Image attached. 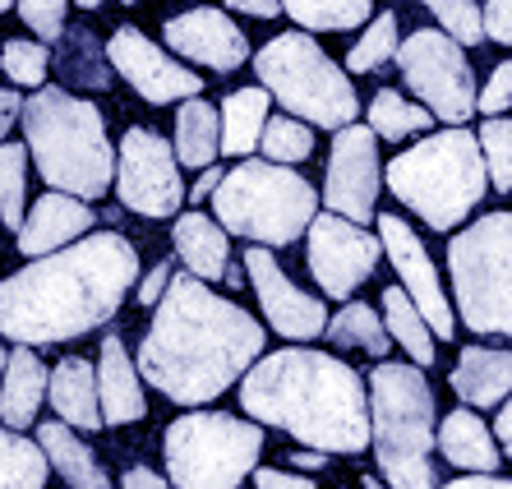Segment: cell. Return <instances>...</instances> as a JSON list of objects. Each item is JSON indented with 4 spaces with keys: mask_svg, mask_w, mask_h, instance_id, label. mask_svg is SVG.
<instances>
[{
    "mask_svg": "<svg viewBox=\"0 0 512 489\" xmlns=\"http://www.w3.org/2000/svg\"><path fill=\"white\" fill-rule=\"evenodd\" d=\"M383 323H388V333L397 337L406 356L416 360V365H434V328L429 319L420 314V305L406 296V287H388L383 291Z\"/></svg>",
    "mask_w": 512,
    "mask_h": 489,
    "instance_id": "cell-29",
    "label": "cell"
},
{
    "mask_svg": "<svg viewBox=\"0 0 512 489\" xmlns=\"http://www.w3.org/2000/svg\"><path fill=\"white\" fill-rule=\"evenodd\" d=\"M263 356V328L250 314L213 296L203 277L176 273L157 300L153 328L139 346V370L176 406L213 402Z\"/></svg>",
    "mask_w": 512,
    "mask_h": 489,
    "instance_id": "cell-2",
    "label": "cell"
},
{
    "mask_svg": "<svg viewBox=\"0 0 512 489\" xmlns=\"http://www.w3.org/2000/svg\"><path fill=\"white\" fill-rule=\"evenodd\" d=\"M397 65H402L406 88L425 102L429 111L448 125H462L476 111V84H471V65H466V51L448 28H416L397 47Z\"/></svg>",
    "mask_w": 512,
    "mask_h": 489,
    "instance_id": "cell-11",
    "label": "cell"
},
{
    "mask_svg": "<svg viewBox=\"0 0 512 489\" xmlns=\"http://www.w3.org/2000/svg\"><path fill=\"white\" fill-rule=\"evenodd\" d=\"M323 457H328L323 448H310V453H296V457H291V466H300V471H310V466H323Z\"/></svg>",
    "mask_w": 512,
    "mask_h": 489,
    "instance_id": "cell-52",
    "label": "cell"
},
{
    "mask_svg": "<svg viewBox=\"0 0 512 489\" xmlns=\"http://www.w3.org/2000/svg\"><path fill=\"white\" fill-rule=\"evenodd\" d=\"M259 148H263V157H268V162H286V167H296V162H305V157L314 153L310 120H300V116H268Z\"/></svg>",
    "mask_w": 512,
    "mask_h": 489,
    "instance_id": "cell-34",
    "label": "cell"
},
{
    "mask_svg": "<svg viewBox=\"0 0 512 489\" xmlns=\"http://www.w3.org/2000/svg\"><path fill=\"white\" fill-rule=\"evenodd\" d=\"M512 107V60H503V65H494V74H489L485 93L476 97V111H485V116H499V111Z\"/></svg>",
    "mask_w": 512,
    "mask_h": 489,
    "instance_id": "cell-42",
    "label": "cell"
},
{
    "mask_svg": "<svg viewBox=\"0 0 512 489\" xmlns=\"http://www.w3.org/2000/svg\"><path fill=\"white\" fill-rule=\"evenodd\" d=\"M397 56V14H374V24L360 33V42L351 51H346V70L356 74H370L379 70V65H388V60Z\"/></svg>",
    "mask_w": 512,
    "mask_h": 489,
    "instance_id": "cell-37",
    "label": "cell"
},
{
    "mask_svg": "<svg viewBox=\"0 0 512 489\" xmlns=\"http://www.w3.org/2000/svg\"><path fill=\"white\" fill-rule=\"evenodd\" d=\"M268 102L273 93L268 88H236V93L222 102V153L231 157H250L263 139V125H268Z\"/></svg>",
    "mask_w": 512,
    "mask_h": 489,
    "instance_id": "cell-28",
    "label": "cell"
},
{
    "mask_svg": "<svg viewBox=\"0 0 512 489\" xmlns=\"http://www.w3.org/2000/svg\"><path fill=\"white\" fill-rule=\"evenodd\" d=\"M171 245L185 259L194 277L203 282H222L231 273V245H227V227H217L213 217L203 213H180L176 231H171Z\"/></svg>",
    "mask_w": 512,
    "mask_h": 489,
    "instance_id": "cell-23",
    "label": "cell"
},
{
    "mask_svg": "<svg viewBox=\"0 0 512 489\" xmlns=\"http://www.w3.org/2000/svg\"><path fill=\"white\" fill-rule=\"evenodd\" d=\"M222 176H227V171L203 167V176H199V185H194V190H190V199H208V194H213L217 185H222Z\"/></svg>",
    "mask_w": 512,
    "mask_h": 489,
    "instance_id": "cell-50",
    "label": "cell"
},
{
    "mask_svg": "<svg viewBox=\"0 0 512 489\" xmlns=\"http://www.w3.org/2000/svg\"><path fill=\"white\" fill-rule=\"evenodd\" d=\"M254 74L259 84L282 102L291 116L323 125V130H342L360 111L356 88L342 74L337 60L314 42L310 33H282L254 56Z\"/></svg>",
    "mask_w": 512,
    "mask_h": 489,
    "instance_id": "cell-8",
    "label": "cell"
},
{
    "mask_svg": "<svg viewBox=\"0 0 512 489\" xmlns=\"http://www.w3.org/2000/svg\"><path fill=\"white\" fill-rule=\"evenodd\" d=\"M457 314L471 333L512 337V213H485L448 245Z\"/></svg>",
    "mask_w": 512,
    "mask_h": 489,
    "instance_id": "cell-9",
    "label": "cell"
},
{
    "mask_svg": "<svg viewBox=\"0 0 512 489\" xmlns=\"http://www.w3.org/2000/svg\"><path fill=\"white\" fill-rule=\"evenodd\" d=\"M383 180L397 194V203H406L420 222H429L434 231H453L485 199L489 167L485 153H480V139H471L453 125V130L420 139L416 148L397 153L383 171Z\"/></svg>",
    "mask_w": 512,
    "mask_h": 489,
    "instance_id": "cell-5",
    "label": "cell"
},
{
    "mask_svg": "<svg viewBox=\"0 0 512 489\" xmlns=\"http://www.w3.org/2000/svg\"><path fill=\"white\" fill-rule=\"evenodd\" d=\"M97 397H102V420L107 425H130L143 420L148 402L139 388V370H134L130 351L116 333L102 337V356H97Z\"/></svg>",
    "mask_w": 512,
    "mask_h": 489,
    "instance_id": "cell-20",
    "label": "cell"
},
{
    "mask_svg": "<svg viewBox=\"0 0 512 489\" xmlns=\"http://www.w3.org/2000/svg\"><path fill=\"white\" fill-rule=\"evenodd\" d=\"M28 194V144H0V222L10 231L24 227Z\"/></svg>",
    "mask_w": 512,
    "mask_h": 489,
    "instance_id": "cell-35",
    "label": "cell"
},
{
    "mask_svg": "<svg viewBox=\"0 0 512 489\" xmlns=\"http://www.w3.org/2000/svg\"><path fill=\"white\" fill-rule=\"evenodd\" d=\"M111 65V60H107ZM102 65V47L97 37L84 33V28H65V42H60V70L70 74L74 84H88V88H107L111 74Z\"/></svg>",
    "mask_w": 512,
    "mask_h": 489,
    "instance_id": "cell-36",
    "label": "cell"
},
{
    "mask_svg": "<svg viewBox=\"0 0 512 489\" xmlns=\"http://www.w3.org/2000/svg\"><path fill=\"white\" fill-rule=\"evenodd\" d=\"M74 5H84V10H97V5H102V0H74Z\"/></svg>",
    "mask_w": 512,
    "mask_h": 489,
    "instance_id": "cell-54",
    "label": "cell"
},
{
    "mask_svg": "<svg viewBox=\"0 0 512 489\" xmlns=\"http://www.w3.org/2000/svg\"><path fill=\"white\" fill-rule=\"evenodd\" d=\"M125 489H171V480H162L157 471H148V466H130V471H125Z\"/></svg>",
    "mask_w": 512,
    "mask_h": 489,
    "instance_id": "cell-48",
    "label": "cell"
},
{
    "mask_svg": "<svg viewBox=\"0 0 512 489\" xmlns=\"http://www.w3.org/2000/svg\"><path fill=\"white\" fill-rule=\"evenodd\" d=\"M107 60H111V70H116L143 102H157V107H162V102L199 97V88H203L199 74L176 65L153 37H143L139 28H130V24L116 28V33L107 37Z\"/></svg>",
    "mask_w": 512,
    "mask_h": 489,
    "instance_id": "cell-15",
    "label": "cell"
},
{
    "mask_svg": "<svg viewBox=\"0 0 512 489\" xmlns=\"http://www.w3.org/2000/svg\"><path fill=\"white\" fill-rule=\"evenodd\" d=\"M254 485L259 489H314V480L291 476V471H273V466H254Z\"/></svg>",
    "mask_w": 512,
    "mask_h": 489,
    "instance_id": "cell-44",
    "label": "cell"
},
{
    "mask_svg": "<svg viewBox=\"0 0 512 489\" xmlns=\"http://www.w3.org/2000/svg\"><path fill=\"white\" fill-rule=\"evenodd\" d=\"M236 14H254V19H277L282 14V0H227Z\"/></svg>",
    "mask_w": 512,
    "mask_h": 489,
    "instance_id": "cell-47",
    "label": "cell"
},
{
    "mask_svg": "<svg viewBox=\"0 0 512 489\" xmlns=\"http://www.w3.org/2000/svg\"><path fill=\"white\" fill-rule=\"evenodd\" d=\"M425 10H434V19H439L448 33L462 42V47H476V42H485V19H480L476 0H420Z\"/></svg>",
    "mask_w": 512,
    "mask_h": 489,
    "instance_id": "cell-40",
    "label": "cell"
},
{
    "mask_svg": "<svg viewBox=\"0 0 512 489\" xmlns=\"http://www.w3.org/2000/svg\"><path fill=\"white\" fill-rule=\"evenodd\" d=\"M51 476V457L42 443L0 425V489H42Z\"/></svg>",
    "mask_w": 512,
    "mask_h": 489,
    "instance_id": "cell-30",
    "label": "cell"
},
{
    "mask_svg": "<svg viewBox=\"0 0 512 489\" xmlns=\"http://www.w3.org/2000/svg\"><path fill=\"white\" fill-rule=\"evenodd\" d=\"M245 273H250L254 291H259L263 319L273 323V333L291 337V342H310L328 328V314H323V300L305 296V291L291 282V277L277 268V259L268 254V245H254L245 250Z\"/></svg>",
    "mask_w": 512,
    "mask_h": 489,
    "instance_id": "cell-17",
    "label": "cell"
},
{
    "mask_svg": "<svg viewBox=\"0 0 512 489\" xmlns=\"http://www.w3.org/2000/svg\"><path fill=\"white\" fill-rule=\"evenodd\" d=\"M383 259V240L351 222L342 213H319L310 222V273L323 287V296L346 300L365 277L379 268Z\"/></svg>",
    "mask_w": 512,
    "mask_h": 489,
    "instance_id": "cell-13",
    "label": "cell"
},
{
    "mask_svg": "<svg viewBox=\"0 0 512 489\" xmlns=\"http://www.w3.org/2000/svg\"><path fill=\"white\" fill-rule=\"evenodd\" d=\"M5 360H10V356H5V346H0V374H5Z\"/></svg>",
    "mask_w": 512,
    "mask_h": 489,
    "instance_id": "cell-55",
    "label": "cell"
},
{
    "mask_svg": "<svg viewBox=\"0 0 512 489\" xmlns=\"http://www.w3.org/2000/svg\"><path fill=\"white\" fill-rule=\"evenodd\" d=\"M476 139H480V153H485V167H489V185L508 194L512 190V120L489 116Z\"/></svg>",
    "mask_w": 512,
    "mask_h": 489,
    "instance_id": "cell-39",
    "label": "cell"
},
{
    "mask_svg": "<svg viewBox=\"0 0 512 489\" xmlns=\"http://www.w3.org/2000/svg\"><path fill=\"white\" fill-rule=\"evenodd\" d=\"M19 14H24V24L33 28L42 42H60L65 37V10H70V0H14Z\"/></svg>",
    "mask_w": 512,
    "mask_h": 489,
    "instance_id": "cell-41",
    "label": "cell"
},
{
    "mask_svg": "<svg viewBox=\"0 0 512 489\" xmlns=\"http://www.w3.org/2000/svg\"><path fill=\"white\" fill-rule=\"evenodd\" d=\"M47 388H51V374L33 356V346L10 351L5 374H0V420L10 430H28L37 420V411H42V402H47Z\"/></svg>",
    "mask_w": 512,
    "mask_h": 489,
    "instance_id": "cell-21",
    "label": "cell"
},
{
    "mask_svg": "<svg viewBox=\"0 0 512 489\" xmlns=\"http://www.w3.org/2000/svg\"><path fill=\"white\" fill-rule=\"evenodd\" d=\"M240 406L250 420L286 430L296 443L323 453H360L374 443L370 383L337 356L286 346L259 356L240 383Z\"/></svg>",
    "mask_w": 512,
    "mask_h": 489,
    "instance_id": "cell-3",
    "label": "cell"
},
{
    "mask_svg": "<svg viewBox=\"0 0 512 489\" xmlns=\"http://www.w3.org/2000/svg\"><path fill=\"white\" fill-rule=\"evenodd\" d=\"M439 453L457 466V471H499V448H494V434L485 430V420L471 416V406L443 416L439 425Z\"/></svg>",
    "mask_w": 512,
    "mask_h": 489,
    "instance_id": "cell-25",
    "label": "cell"
},
{
    "mask_svg": "<svg viewBox=\"0 0 512 489\" xmlns=\"http://www.w3.org/2000/svg\"><path fill=\"white\" fill-rule=\"evenodd\" d=\"M453 393L466 406H499L512 393V351L466 346L453 370Z\"/></svg>",
    "mask_w": 512,
    "mask_h": 489,
    "instance_id": "cell-24",
    "label": "cell"
},
{
    "mask_svg": "<svg viewBox=\"0 0 512 489\" xmlns=\"http://www.w3.org/2000/svg\"><path fill=\"white\" fill-rule=\"evenodd\" d=\"M19 120H24V97L14 93V88H0V144H5V134H10Z\"/></svg>",
    "mask_w": 512,
    "mask_h": 489,
    "instance_id": "cell-46",
    "label": "cell"
},
{
    "mask_svg": "<svg viewBox=\"0 0 512 489\" xmlns=\"http://www.w3.org/2000/svg\"><path fill=\"white\" fill-rule=\"evenodd\" d=\"M167 287H171V263H157L153 273L139 282V305H157V300L167 296Z\"/></svg>",
    "mask_w": 512,
    "mask_h": 489,
    "instance_id": "cell-45",
    "label": "cell"
},
{
    "mask_svg": "<svg viewBox=\"0 0 512 489\" xmlns=\"http://www.w3.org/2000/svg\"><path fill=\"white\" fill-rule=\"evenodd\" d=\"M323 337L333 346H351V351H365V356H388V346H393V333H388V323L370 310V305H342V310L328 319Z\"/></svg>",
    "mask_w": 512,
    "mask_h": 489,
    "instance_id": "cell-31",
    "label": "cell"
},
{
    "mask_svg": "<svg viewBox=\"0 0 512 489\" xmlns=\"http://www.w3.org/2000/svg\"><path fill=\"white\" fill-rule=\"evenodd\" d=\"M434 125V111L429 107H416V102H406L397 88H383V93H374L370 102V130L379 134V139H406V134H420Z\"/></svg>",
    "mask_w": 512,
    "mask_h": 489,
    "instance_id": "cell-33",
    "label": "cell"
},
{
    "mask_svg": "<svg viewBox=\"0 0 512 489\" xmlns=\"http://www.w3.org/2000/svg\"><path fill=\"white\" fill-rule=\"evenodd\" d=\"M47 402L56 406V416L65 425H79V430H102V397H97V365L88 360H60L51 370V388Z\"/></svg>",
    "mask_w": 512,
    "mask_h": 489,
    "instance_id": "cell-22",
    "label": "cell"
},
{
    "mask_svg": "<svg viewBox=\"0 0 512 489\" xmlns=\"http://www.w3.org/2000/svg\"><path fill=\"white\" fill-rule=\"evenodd\" d=\"M0 70L10 74V84H19V88H42V79L51 70V51L42 42L14 37V42L0 47Z\"/></svg>",
    "mask_w": 512,
    "mask_h": 489,
    "instance_id": "cell-38",
    "label": "cell"
},
{
    "mask_svg": "<svg viewBox=\"0 0 512 489\" xmlns=\"http://www.w3.org/2000/svg\"><path fill=\"white\" fill-rule=\"evenodd\" d=\"M162 33H167V47L176 56L194 60V65H208L217 74H231L250 60V42L231 24L227 10H208V5L203 10H185L176 19H167Z\"/></svg>",
    "mask_w": 512,
    "mask_h": 489,
    "instance_id": "cell-18",
    "label": "cell"
},
{
    "mask_svg": "<svg viewBox=\"0 0 512 489\" xmlns=\"http://www.w3.org/2000/svg\"><path fill=\"white\" fill-rule=\"evenodd\" d=\"M222 153V111L203 97H185L176 111V157L180 167H208Z\"/></svg>",
    "mask_w": 512,
    "mask_h": 489,
    "instance_id": "cell-27",
    "label": "cell"
},
{
    "mask_svg": "<svg viewBox=\"0 0 512 489\" xmlns=\"http://www.w3.org/2000/svg\"><path fill=\"white\" fill-rule=\"evenodd\" d=\"M213 213L231 236H245L254 245H291L319 217V194L286 162L245 157L213 190Z\"/></svg>",
    "mask_w": 512,
    "mask_h": 489,
    "instance_id": "cell-7",
    "label": "cell"
},
{
    "mask_svg": "<svg viewBox=\"0 0 512 489\" xmlns=\"http://www.w3.org/2000/svg\"><path fill=\"white\" fill-rule=\"evenodd\" d=\"M494 434H499V443L508 448V457H512V397L499 406V425H494Z\"/></svg>",
    "mask_w": 512,
    "mask_h": 489,
    "instance_id": "cell-51",
    "label": "cell"
},
{
    "mask_svg": "<svg viewBox=\"0 0 512 489\" xmlns=\"http://www.w3.org/2000/svg\"><path fill=\"white\" fill-rule=\"evenodd\" d=\"M480 19H485V37L512 47V0H489L485 10H480Z\"/></svg>",
    "mask_w": 512,
    "mask_h": 489,
    "instance_id": "cell-43",
    "label": "cell"
},
{
    "mask_svg": "<svg viewBox=\"0 0 512 489\" xmlns=\"http://www.w3.org/2000/svg\"><path fill=\"white\" fill-rule=\"evenodd\" d=\"M374 457L393 489H434V393L420 365L383 360L370 370Z\"/></svg>",
    "mask_w": 512,
    "mask_h": 489,
    "instance_id": "cell-6",
    "label": "cell"
},
{
    "mask_svg": "<svg viewBox=\"0 0 512 489\" xmlns=\"http://www.w3.org/2000/svg\"><path fill=\"white\" fill-rule=\"evenodd\" d=\"M125 5H134V0H125Z\"/></svg>",
    "mask_w": 512,
    "mask_h": 489,
    "instance_id": "cell-57",
    "label": "cell"
},
{
    "mask_svg": "<svg viewBox=\"0 0 512 489\" xmlns=\"http://www.w3.org/2000/svg\"><path fill=\"white\" fill-rule=\"evenodd\" d=\"M37 443L47 448L51 471H60L70 489H111L107 471H102L97 457L84 448V439L70 434L65 420H47V425H37Z\"/></svg>",
    "mask_w": 512,
    "mask_h": 489,
    "instance_id": "cell-26",
    "label": "cell"
},
{
    "mask_svg": "<svg viewBox=\"0 0 512 489\" xmlns=\"http://www.w3.org/2000/svg\"><path fill=\"white\" fill-rule=\"evenodd\" d=\"M116 194L130 213L143 217H176L185 203V180H180L176 148L157 130H125L116 157Z\"/></svg>",
    "mask_w": 512,
    "mask_h": 489,
    "instance_id": "cell-12",
    "label": "cell"
},
{
    "mask_svg": "<svg viewBox=\"0 0 512 489\" xmlns=\"http://www.w3.org/2000/svg\"><path fill=\"white\" fill-rule=\"evenodd\" d=\"M365 489H393V485H379L374 476H365Z\"/></svg>",
    "mask_w": 512,
    "mask_h": 489,
    "instance_id": "cell-53",
    "label": "cell"
},
{
    "mask_svg": "<svg viewBox=\"0 0 512 489\" xmlns=\"http://www.w3.org/2000/svg\"><path fill=\"white\" fill-rule=\"evenodd\" d=\"M282 10L300 28H323V33H346L370 19L374 0H282Z\"/></svg>",
    "mask_w": 512,
    "mask_h": 489,
    "instance_id": "cell-32",
    "label": "cell"
},
{
    "mask_svg": "<svg viewBox=\"0 0 512 489\" xmlns=\"http://www.w3.org/2000/svg\"><path fill=\"white\" fill-rule=\"evenodd\" d=\"M24 139L37 171L51 190L102 199L116 180V153L107 139V120L93 102L65 88H37L24 102Z\"/></svg>",
    "mask_w": 512,
    "mask_h": 489,
    "instance_id": "cell-4",
    "label": "cell"
},
{
    "mask_svg": "<svg viewBox=\"0 0 512 489\" xmlns=\"http://www.w3.org/2000/svg\"><path fill=\"white\" fill-rule=\"evenodd\" d=\"M379 240H383V254L393 259L397 277H402L406 296L420 305V314L429 319L434 337H439V342H448V337L457 333V319H453V305H448V296H443V287H439L434 259H429L425 245H420V236L406 227L397 213H383L379 217Z\"/></svg>",
    "mask_w": 512,
    "mask_h": 489,
    "instance_id": "cell-16",
    "label": "cell"
},
{
    "mask_svg": "<svg viewBox=\"0 0 512 489\" xmlns=\"http://www.w3.org/2000/svg\"><path fill=\"white\" fill-rule=\"evenodd\" d=\"M134 277L139 250L120 231H97L65 250L37 254L0 282V337L19 346L74 342L116 319Z\"/></svg>",
    "mask_w": 512,
    "mask_h": 489,
    "instance_id": "cell-1",
    "label": "cell"
},
{
    "mask_svg": "<svg viewBox=\"0 0 512 489\" xmlns=\"http://www.w3.org/2000/svg\"><path fill=\"white\" fill-rule=\"evenodd\" d=\"M443 489H512V480H499L494 471H476V476H466V480H453V485H443Z\"/></svg>",
    "mask_w": 512,
    "mask_h": 489,
    "instance_id": "cell-49",
    "label": "cell"
},
{
    "mask_svg": "<svg viewBox=\"0 0 512 489\" xmlns=\"http://www.w3.org/2000/svg\"><path fill=\"white\" fill-rule=\"evenodd\" d=\"M10 5H14V0H0V14H5V10H10Z\"/></svg>",
    "mask_w": 512,
    "mask_h": 489,
    "instance_id": "cell-56",
    "label": "cell"
},
{
    "mask_svg": "<svg viewBox=\"0 0 512 489\" xmlns=\"http://www.w3.org/2000/svg\"><path fill=\"white\" fill-rule=\"evenodd\" d=\"M162 453L176 489H240L259 466L263 430L259 420H236L227 411H194L167 425Z\"/></svg>",
    "mask_w": 512,
    "mask_h": 489,
    "instance_id": "cell-10",
    "label": "cell"
},
{
    "mask_svg": "<svg viewBox=\"0 0 512 489\" xmlns=\"http://www.w3.org/2000/svg\"><path fill=\"white\" fill-rule=\"evenodd\" d=\"M383 190L379 167V134L370 125H342L328 153V180H323V203L351 222H370L374 203Z\"/></svg>",
    "mask_w": 512,
    "mask_h": 489,
    "instance_id": "cell-14",
    "label": "cell"
},
{
    "mask_svg": "<svg viewBox=\"0 0 512 489\" xmlns=\"http://www.w3.org/2000/svg\"><path fill=\"white\" fill-rule=\"evenodd\" d=\"M88 227H93L88 199L51 190L33 203V213H28L24 227H19V254H24V259H37V254L65 250V245H74L79 236H88Z\"/></svg>",
    "mask_w": 512,
    "mask_h": 489,
    "instance_id": "cell-19",
    "label": "cell"
}]
</instances>
